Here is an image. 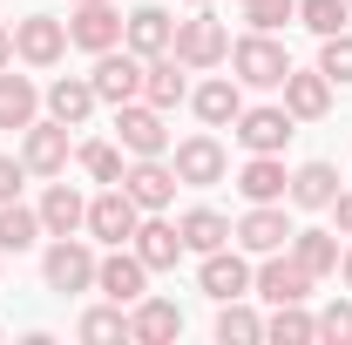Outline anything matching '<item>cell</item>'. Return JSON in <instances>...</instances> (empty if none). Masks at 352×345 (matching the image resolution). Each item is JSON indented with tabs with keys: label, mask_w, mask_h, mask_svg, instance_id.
<instances>
[{
	"label": "cell",
	"mask_w": 352,
	"mask_h": 345,
	"mask_svg": "<svg viewBox=\"0 0 352 345\" xmlns=\"http://www.w3.org/2000/svg\"><path fill=\"white\" fill-rule=\"evenodd\" d=\"M346 21H352V0H298V27H311L318 41L339 34Z\"/></svg>",
	"instance_id": "34"
},
{
	"label": "cell",
	"mask_w": 352,
	"mask_h": 345,
	"mask_svg": "<svg viewBox=\"0 0 352 345\" xmlns=\"http://www.w3.org/2000/svg\"><path fill=\"white\" fill-rule=\"evenodd\" d=\"M258 339H264V318L244 298L217 304V345H258Z\"/></svg>",
	"instance_id": "32"
},
{
	"label": "cell",
	"mask_w": 352,
	"mask_h": 345,
	"mask_svg": "<svg viewBox=\"0 0 352 345\" xmlns=\"http://www.w3.org/2000/svg\"><path fill=\"white\" fill-rule=\"evenodd\" d=\"M21 183H28V163H21V156H0V203H14Z\"/></svg>",
	"instance_id": "39"
},
{
	"label": "cell",
	"mask_w": 352,
	"mask_h": 345,
	"mask_svg": "<svg viewBox=\"0 0 352 345\" xmlns=\"http://www.w3.org/2000/svg\"><path fill=\"white\" fill-rule=\"evenodd\" d=\"M244 21L258 34H278L285 21H298V0H244Z\"/></svg>",
	"instance_id": "37"
},
{
	"label": "cell",
	"mask_w": 352,
	"mask_h": 345,
	"mask_svg": "<svg viewBox=\"0 0 352 345\" xmlns=\"http://www.w3.org/2000/svg\"><path fill=\"white\" fill-rule=\"evenodd\" d=\"M75 7H88V0H75Z\"/></svg>",
	"instance_id": "44"
},
{
	"label": "cell",
	"mask_w": 352,
	"mask_h": 345,
	"mask_svg": "<svg viewBox=\"0 0 352 345\" xmlns=\"http://www.w3.org/2000/svg\"><path fill=\"white\" fill-rule=\"evenodd\" d=\"M190 7H210V0H190Z\"/></svg>",
	"instance_id": "43"
},
{
	"label": "cell",
	"mask_w": 352,
	"mask_h": 345,
	"mask_svg": "<svg viewBox=\"0 0 352 345\" xmlns=\"http://www.w3.org/2000/svg\"><path fill=\"white\" fill-rule=\"evenodd\" d=\"M129 339L135 345H170V339H183V311H176L170 298H135V311H129Z\"/></svg>",
	"instance_id": "18"
},
{
	"label": "cell",
	"mask_w": 352,
	"mask_h": 345,
	"mask_svg": "<svg viewBox=\"0 0 352 345\" xmlns=\"http://www.w3.org/2000/svg\"><path fill=\"white\" fill-rule=\"evenodd\" d=\"M14 61V27H0V68Z\"/></svg>",
	"instance_id": "41"
},
{
	"label": "cell",
	"mask_w": 352,
	"mask_h": 345,
	"mask_svg": "<svg viewBox=\"0 0 352 345\" xmlns=\"http://www.w3.org/2000/svg\"><path fill=\"white\" fill-rule=\"evenodd\" d=\"M332 216H339V237H352V190H339V197H332Z\"/></svg>",
	"instance_id": "40"
},
{
	"label": "cell",
	"mask_w": 352,
	"mask_h": 345,
	"mask_svg": "<svg viewBox=\"0 0 352 345\" xmlns=\"http://www.w3.org/2000/svg\"><path fill=\"white\" fill-rule=\"evenodd\" d=\"M142 285H149V264L135 258L129 244H109V258L95 264V291L116 298V304H135V298H142Z\"/></svg>",
	"instance_id": "12"
},
{
	"label": "cell",
	"mask_w": 352,
	"mask_h": 345,
	"mask_svg": "<svg viewBox=\"0 0 352 345\" xmlns=\"http://www.w3.org/2000/svg\"><path fill=\"white\" fill-rule=\"evenodd\" d=\"M75 156H82V170L95 183H122V142H82Z\"/></svg>",
	"instance_id": "36"
},
{
	"label": "cell",
	"mask_w": 352,
	"mask_h": 345,
	"mask_svg": "<svg viewBox=\"0 0 352 345\" xmlns=\"http://www.w3.org/2000/svg\"><path fill=\"white\" fill-rule=\"evenodd\" d=\"M21 163H28V176H61L68 170V122H28L21 129Z\"/></svg>",
	"instance_id": "13"
},
{
	"label": "cell",
	"mask_w": 352,
	"mask_h": 345,
	"mask_svg": "<svg viewBox=\"0 0 352 345\" xmlns=\"http://www.w3.org/2000/svg\"><path fill=\"white\" fill-rule=\"evenodd\" d=\"M170 41H176V21L163 7H135L129 21H122V47L142 54V61H149V54H170Z\"/></svg>",
	"instance_id": "19"
},
{
	"label": "cell",
	"mask_w": 352,
	"mask_h": 345,
	"mask_svg": "<svg viewBox=\"0 0 352 345\" xmlns=\"http://www.w3.org/2000/svg\"><path fill=\"white\" fill-rule=\"evenodd\" d=\"M170 54L183 68H217V61H230V34H223L217 14H190V21H176Z\"/></svg>",
	"instance_id": "2"
},
{
	"label": "cell",
	"mask_w": 352,
	"mask_h": 345,
	"mask_svg": "<svg viewBox=\"0 0 352 345\" xmlns=\"http://www.w3.org/2000/svg\"><path fill=\"white\" fill-rule=\"evenodd\" d=\"M251 258H271V251H285L292 244V216H285V203H251V210L237 216V230H230Z\"/></svg>",
	"instance_id": "9"
},
{
	"label": "cell",
	"mask_w": 352,
	"mask_h": 345,
	"mask_svg": "<svg viewBox=\"0 0 352 345\" xmlns=\"http://www.w3.org/2000/svg\"><path fill=\"white\" fill-rule=\"evenodd\" d=\"M122 190H129L142 210H170L176 203V170L163 163V156H135L129 170H122Z\"/></svg>",
	"instance_id": "15"
},
{
	"label": "cell",
	"mask_w": 352,
	"mask_h": 345,
	"mask_svg": "<svg viewBox=\"0 0 352 345\" xmlns=\"http://www.w3.org/2000/svg\"><path fill=\"white\" fill-rule=\"evenodd\" d=\"M68 47H88V54H102V47H122V14H116L109 0H88V7H75V21H68Z\"/></svg>",
	"instance_id": "16"
},
{
	"label": "cell",
	"mask_w": 352,
	"mask_h": 345,
	"mask_svg": "<svg viewBox=\"0 0 352 345\" xmlns=\"http://www.w3.org/2000/svg\"><path fill=\"white\" fill-rule=\"evenodd\" d=\"M237 190H244V203H285V190H292L285 156H251V163L237 170Z\"/></svg>",
	"instance_id": "21"
},
{
	"label": "cell",
	"mask_w": 352,
	"mask_h": 345,
	"mask_svg": "<svg viewBox=\"0 0 352 345\" xmlns=\"http://www.w3.org/2000/svg\"><path fill=\"white\" fill-rule=\"evenodd\" d=\"M88 223V197L75 190V183H47V197H41V230L47 237H75Z\"/></svg>",
	"instance_id": "22"
},
{
	"label": "cell",
	"mask_w": 352,
	"mask_h": 345,
	"mask_svg": "<svg viewBox=\"0 0 352 345\" xmlns=\"http://www.w3.org/2000/svg\"><path fill=\"white\" fill-rule=\"evenodd\" d=\"M135 223H142V203H135L122 183H109V190L88 203V223H82V230L95 237V244H129V237H135Z\"/></svg>",
	"instance_id": "4"
},
{
	"label": "cell",
	"mask_w": 352,
	"mask_h": 345,
	"mask_svg": "<svg viewBox=\"0 0 352 345\" xmlns=\"http://www.w3.org/2000/svg\"><path fill=\"white\" fill-rule=\"evenodd\" d=\"M47 115L68 122V129H82L88 115H95V82L88 75H61V82L47 88Z\"/></svg>",
	"instance_id": "23"
},
{
	"label": "cell",
	"mask_w": 352,
	"mask_h": 345,
	"mask_svg": "<svg viewBox=\"0 0 352 345\" xmlns=\"http://www.w3.org/2000/svg\"><path fill=\"white\" fill-rule=\"evenodd\" d=\"M34 244H41V210H28L21 197H14V203H0V251H14V258H21V251H34Z\"/></svg>",
	"instance_id": "29"
},
{
	"label": "cell",
	"mask_w": 352,
	"mask_h": 345,
	"mask_svg": "<svg viewBox=\"0 0 352 345\" xmlns=\"http://www.w3.org/2000/svg\"><path fill=\"white\" fill-rule=\"evenodd\" d=\"M285 109H292V122H318L332 109V82L318 68H292L285 75Z\"/></svg>",
	"instance_id": "20"
},
{
	"label": "cell",
	"mask_w": 352,
	"mask_h": 345,
	"mask_svg": "<svg viewBox=\"0 0 352 345\" xmlns=\"http://www.w3.org/2000/svg\"><path fill=\"white\" fill-rule=\"evenodd\" d=\"M311 285H318V278H311L298 258H285V251H271V258L251 271V291H258L264 304H305Z\"/></svg>",
	"instance_id": "5"
},
{
	"label": "cell",
	"mask_w": 352,
	"mask_h": 345,
	"mask_svg": "<svg viewBox=\"0 0 352 345\" xmlns=\"http://www.w3.org/2000/svg\"><path fill=\"white\" fill-rule=\"evenodd\" d=\"M183 95H190V88H183V61H176V54H149V61H142V102H149V109H176Z\"/></svg>",
	"instance_id": "24"
},
{
	"label": "cell",
	"mask_w": 352,
	"mask_h": 345,
	"mask_svg": "<svg viewBox=\"0 0 352 345\" xmlns=\"http://www.w3.org/2000/svg\"><path fill=\"white\" fill-rule=\"evenodd\" d=\"M230 68H237V82L244 88H285V75H292V54L271 41V34H244V41L230 47Z\"/></svg>",
	"instance_id": "1"
},
{
	"label": "cell",
	"mask_w": 352,
	"mask_h": 345,
	"mask_svg": "<svg viewBox=\"0 0 352 345\" xmlns=\"http://www.w3.org/2000/svg\"><path fill=\"white\" fill-rule=\"evenodd\" d=\"M116 135H122V149H129V156H163V149H170V129H163V109H149L142 95L116 109Z\"/></svg>",
	"instance_id": "11"
},
{
	"label": "cell",
	"mask_w": 352,
	"mask_h": 345,
	"mask_svg": "<svg viewBox=\"0 0 352 345\" xmlns=\"http://www.w3.org/2000/svg\"><path fill=\"white\" fill-rule=\"evenodd\" d=\"M318 339H332V345H352V298H332L325 311H318Z\"/></svg>",
	"instance_id": "38"
},
{
	"label": "cell",
	"mask_w": 352,
	"mask_h": 345,
	"mask_svg": "<svg viewBox=\"0 0 352 345\" xmlns=\"http://www.w3.org/2000/svg\"><path fill=\"white\" fill-rule=\"evenodd\" d=\"M230 135L251 149V156H285V142H292V109H244Z\"/></svg>",
	"instance_id": "14"
},
{
	"label": "cell",
	"mask_w": 352,
	"mask_h": 345,
	"mask_svg": "<svg viewBox=\"0 0 352 345\" xmlns=\"http://www.w3.org/2000/svg\"><path fill=\"white\" fill-rule=\"evenodd\" d=\"M88 345H109V339H129V311L109 298V304H95V311H82V325H75Z\"/></svg>",
	"instance_id": "33"
},
{
	"label": "cell",
	"mask_w": 352,
	"mask_h": 345,
	"mask_svg": "<svg viewBox=\"0 0 352 345\" xmlns=\"http://www.w3.org/2000/svg\"><path fill=\"white\" fill-rule=\"evenodd\" d=\"M332 197H339V170H332V163H305V170H292L285 203H298V210H332Z\"/></svg>",
	"instance_id": "26"
},
{
	"label": "cell",
	"mask_w": 352,
	"mask_h": 345,
	"mask_svg": "<svg viewBox=\"0 0 352 345\" xmlns=\"http://www.w3.org/2000/svg\"><path fill=\"white\" fill-rule=\"evenodd\" d=\"M14 54H21L28 68H54V61L68 54V21H54V14L14 21Z\"/></svg>",
	"instance_id": "7"
},
{
	"label": "cell",
	"mask_w": 352,
	"mask_h": 345,
	"mask_svg": "<svg viewBox=\"0 0 352 345\" xmlns=\"http://www.w3.org/2000/svg\"><path fill=\"white\" fill-rule=\"evenodd\" d=\"M176 230H183V251H197V258L230 244V216H223V210H183Z\"/></svg>",
	"instance_id": "28"
},
{
	"label": "cell",
	"mask_w": 352,
	"mask_h": 345,
	"mask_svg": "<svg viewBox=\"0 0 352 345\" xmlns=\"http://www.w3.org/2000/svg\"><path fill=\"white\" fill-rule=\"evenodd\" d=\"M129 251L149 271H176V258H183V230L176 223H163L156 210H142V223H135V237H129Z\"/></svg>",
	"instance_id": "17"
},
{
	"label": "cell",
	"mask_w": 352,
	"mask_h": 345,
	"mask_svg": "<svg viewBox=\"0 0 352 345\" xmlns=\"http://www.w3.org/2000/svg\"><path fill=\"white\" fill-rule=\"evenodd\" d=\"M95 251H88L82 237H54V244H47V258H41V278H47V291H61V298H68V291H95Z\"/></svg>",
	"instance_id": "3"
},
{
	"label": "cell",
	"mask_w": 352,
	"mask_h": 345,
	"mask_svg": "<svg viewBox=\"0 0 352 345\" xmlns=\"http://www.w3.org/2000/svg\"><path fill=\"white\" fill-rule=\"evenodd\" d=\"M292 258L305 264L311 278H332L339 271V237L332 230H292Z\"/></svg>",
	"instance_id": "30"
},
{
	"label": "cell",
	"mask_w": 352,
	"mask_h": 345,
	"mask_svg": "<svg viewBox=\"0 0 352 345\" xmlns=\"http://www.w3.org/2000/svg\"><path fill=\"white\" fill-rule=\"evenodd\" d=\"M339 271H346V291H352V251H346V258H339Z\"/></svg>",
	"instance_id": "42"
},
{
	"label": "cell",
	"mask_w": 352,
	"mask_h": 345,
	"mask_svg": "<svg viewBox=\"0 0 352 345\" xmlns=\"http://www.w3.org/2000/svg\"><path fill=\"white\" fill-rule=\"evenodd\" d=\"M88 82H95V102H116V109H122V102L142 95V54H129V47H102Z\"/></svg>",
	"instance_id": "6"
},
{
	"label": "cell",
	"mask_w": 352,
	"mask_h": 345,
	"mask_svg": "<svg viewBox=\"0 0 352 345\" xmlns=\"http://www.w3.org/2000/svg\"><path fill=\"white\" fill-rule=\"evenodd\" d=\"M264 339H278V345H311V339H318V318H311L305 304H271Z\"/></svg>",
	"instance_id": "31"
},
{
	"label": "cell",
	"mask_w": 352,
	"mask_h": 345,
	"mask_svg": "<svg viewBox=\"0 0 352 345\" xmlns=\"http://www.w3.org/2000/svg\"><path fill=\"white\" fill-rule=\"evenodd\" d=\"M170 170H176V183H190V190H210V183L230 176V156H223L217 135H190V142H176Z\"/></svg>",
	"instance_id": "8"
},
{
	"label": "cell",
	"mask_w": 352,
	"mask_h": 345,
	"mask_svg": "<svg viewBox=\"0 0 352 345\" xmlns=\"http://www.w3.org/2000/svg\"><path fill=\"white\" fill-rule=\"evenodd\" d=\"M318 75L339 88L352 82V27H339V34H325V47H318Z\"/></svg>",
	"instance_id": "35"
},
{
	"label": "cell",
	"mask_w": 352,
	"mask_h": 345,
	"mask_svg": "<svg viewBox=\"0 0 352 345\" xmlns=\"http://www.w3.org/2000/svg\"><path fill=\"white\" fill-rule=\"evenodd\" d=\"M197 285H204V298H217V304H230V298H251V264H244V251H204V264H197Z\"/></svg>",
	"instance_id": "10"
},
{
	"label": "cell",
	"mask_w": 352,
	"mask_h": 345,
	"mask_svg": "<svg viewBox=\"0 0 352 345\" xmlns=\"http://www.w3.org/2000/svg\"><path fill=\"white\" fill-rule=\"evenodd\" d=\"M190 102H197V115H204L210 129H230V122L244 115V82H230V75H217V82H204V88H197Z\"/></svg>",
	"instance_id": "25"
},
{
	"label": "cell",
	"mask_w": 352,
	"mask_h": 345,
	"mask_svg": "<svg viewBox=\"0 0 352 345\" xmlns=\"http://www.w3.org/2000/svg\"><path fill=\"white\" fill-rule=\"evenodd\" d=\"M34 109H41V88L28 75H14V68H0V129H28Z\"/></svg>",
	"instance_id": "27"
}]
</instances>
